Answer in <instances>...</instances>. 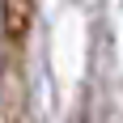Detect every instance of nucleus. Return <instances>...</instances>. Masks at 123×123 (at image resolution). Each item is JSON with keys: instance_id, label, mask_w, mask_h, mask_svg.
Returning a JSON list of instances; mask_svg holds the SVG:
<instances>
[{"instance_id": "1", "label": "nucleus", "mask_w": 123, "mask_h": 123, "mask_svg": "<svg viewBox=\"0 0 123 123\" xmlns=\"http://www.w3.org/2000/svg\"><path fill=\"white\" fill-rule=\"evenodd\" d=\"M25 119V72L17 43H9V55L0 60V123H21Z\"/></svg>"}, {"instance_id": "2", "label": "nucleus", "mask_w": 123, "mask_h": 123, "mask_svg": "<svg viewBox=\"0 0 123 123\" xmlns=\"http://www.w3.org/2000/svg\"><path fill=\"white\" fill-rule=\"evenodd\" d=\"M34 9H38V0H0V34H4V43L21 47V38L30 34V21H34Z\"/></svg>"}]
</instances>
